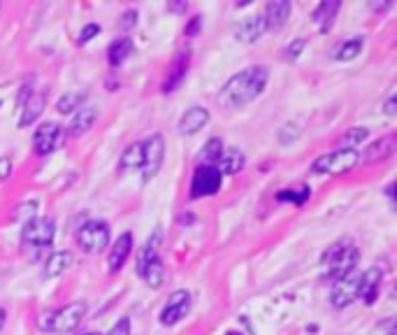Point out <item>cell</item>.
Wrapping results in <instances>:
<instances>
[{
    "instance_id": "37",
    "label": "cell",
    "mask_w": 397,
    "mask_h": 335,
    "mask_svg": "<svg viewBox=\"0 0 397 335\" xmlns=\"http://www.w3.org/2000/svg\"><path fill=\"white\" fill-rule=\"evenodd\" d=\"M100 33V26L98 23H89V26H84L82 33H79V45H86V42H91L93 38H96Z\"/></svg>"
},
{
    "instance_id": "18",
    "label": "cell",
    "mask_w": 397,
    "mask_h": 335,
    "mask_svg": "<svg viewBox=\"0 0 397 335\" xmlns=\"http://www.w3.org/2000/svg\"><path fill=\"white\" fill-rule=\"evenodd\" d=\"M395 149H397V136H384V138H379L376 142H371V145L365 149V154H362V163H381L386 161V158H391L395 154Z\"/></svg>"
},
{
    "instance_id": "40",
    "label": "cell",
    "mask_w": 397,
    "mask_h": 335,
    "mask_svg": "<svg viewBox=\"0 0 397 335\" xmlns=\"http://www.w3.org/2000/svg\"><path fill=\"white\" fill-rule=\"evenodd\" d=\"M10 172H12V161L10 158H0V182L10 177Z\"/></svg>"
},
{
    "instance_id": "41",
    "label": "cell",
    "mask_w": 397,
    "mask_h": 335,
    "mask_svg": "<svg viewBox=\"0 0 397 335\" xmlns=\"http://www.w3.org/2000/svg\"><path fill=\"white\" fill-rule=\"evenodd\" d=\"M167 10H170L172 14H184L186 10H189V3H167Z\"/></svg>"
},
{
    "instance_id": "13",
    "label": "cell",
    "mask_w": 397,
    "mask_h": 335,
    "mask_svg": "<svg viewBox=\"0 0 397 335\" xmlns=\"http://www.w3.org/2000/svg\"><path fill=\"white\" fill-rule=\"evenodd\" d=\"M189 65H191V52L189 49H181V52L174 56V61L170 63V68H167L160 91H163V94H172V91L179 89L184 77L189 75Z\"/></svg>"
},
{
    "instance_id": "17",
    "label": "cell",
    "mask_w": 397,
    "mask_h": 335,
    "mask_svg": "<svg viewBox=\"0 0 397 335\" xmlns=\"http://www.w3.org/2000/svg\"><path fill=\"white\" fill-rule=\"evenodd\" d=\"M267 33V21L263 14H253L249 19H242L237 26H235V38L244 45H251V42L260 40Z\"/></svg>"
},
{
    "instance_id": "22",
    "label": "cell",
    "mask_w": 397,
    "mask_h": 335,
    "mask_svg": "<svg viewBox=\"0 0 397 335\" xmlns=\"http://www.w3.org/2000/svg\"><path fill=\"white\" fill-rule=\"evenodd\" d=\"M96 119H98V107H93V105L79 107V110L74 112L70 126H67V136H70V138L84 136L86 131H91V126L96 123Z\"/></svg>"
},
{
    "instance_id": "44",
    "label": "cell",
    "mask_w": 397,
    "mask_h": 335,
    "mask_svg": "<svg viewBox=\"0 0 397 335\" xmlns=\"http://www.w3.org/2000/svg\"><path fill=\"white\" fill-rule=\"evenodd\" d=\"M388 196H391V200L395 198V184H388V191H386Z\"/></svg>"
},
{
    "instance_id": "21",
    "label": "cell",
    "mask_w": 397,
    "mask_h": 335,
    "mask_svg": "<svg viewBox=\"0 0 397 335\" xmlns=\"http://www.w3.org/2000/svg\"><path fill=\"white\" fill-rule=\"evenodd\" d=\"M291 10L293 5L289 3V0H272V3L265 5V21H267V31H279L286 26V21H289L291 16Z\"/></svg>"
},
{
    "instance_id": "4",
    "label": "cell",
    "mask_w": 397,
    "mask_h": 335,
    "mask_svg": "<svg viewBox=\"0 0 397 335\" xmlns=\"http://www.w3.org/2000/svg\"><path fill=\"white\" fill-rule=\"evenodd\" d=\"M135 270L149 289H160L165 282V263L158 254V238H151L145 247L138 251V261Z\"/></svg>"
},
{
    "instance_id": "25",
    "label": "cell",
    "mask_w": 397,
    "mask_h": 335,
    "mask_svg": "<svg viewBox=\"0 0 397 335\" xmlns=\"http://www.w3.org/2000/svg\"><path fill=\"white\" fill-rule=\"evenodd\" d=\"M133 49L135 45L130 38H116L107 49V63L112 65V68H119V65L125 63V58L133 54Z\"/></svg>"
},
{
    "instance_id": "6",
    "label": "cell",
    "mask_w": 397,
    "mask_h": 335,
    "mask_svg": "<svg viewBox=\"0 0 397 335\" xmlns=\"http://www.w3.org/2000/svg\"><path fill=\"white\" fill-rule=\"evenodd\" d=\"M165 161V140L160 133L156 136H149L145 142H142V182H151L160 172V168H163Z\"/></svg>"
},
{
    "instance_id": "20",
    "label": "cell",
    "mask_w": 397,
    "mask_h": 335,
    "mask_svg": "<svg viewBox=\"0 0 397 335\" xmlns=\"http://www.w3.org/2000/svg\"><path fill=\"white\" fill-rule=\"evenodd\" d=\"M74 263V256L72 251H54V254H49L45 258V268H42V275H45V280H54V278H61V275L67 270Z\"/></svg>"
},
{
    "instance_id": "32",
    "label": "cell",
    "mask_w": 397,
    "mask_h": 335,
    "mask_svg": "<svg viewBox=\"0 0 397 335\" xmlns=\"http://www.w3.org/2000/svg\"><path fill=\"white\" fill-rule=\"evenodd\" d=\"M35 212H38V203L35 200H30V203H23L16 207V212H14V219H19V221H30V219H35Z\"/></svg>"
},
{
    "instance_id": "1",
    "label": "cell",
    "mask_w": 397,
    "mask_h": 335,
    "mask_svg": "<svg viewBox=\"0 0 397 335\" xmlns=\"http://www.w3.org/2000/svg\"><path fill=\"white\" fill-rule=\"evenodd\" d=\"M269 82V72L263 65H251V68L237 72L235 77H230L223 89L218 91V103L225 110H237V107H244L253 103L260 94L265 91Z\"/></svg>"
},
{
    "instance_id": "11",
    "label": "cell",
    "mask_w": 397,
    "mask_h": 335,
    "mask_svg": "<svg viewBox=\"0 0 397 335\" xmlns=\"http://www.w3.org/2000/svg\"><path fill=\"white\" fill-rule=\"evenodd\" d=\"M54 233H56V226L52 219H30L26 221L21 231V242L23 247H33V249H45L52 245L54 240Z\"/></svg>"
},
{
    "instance_id": "27",
    "label": "cell",
    "mask_w": 397,
    "mask_h": 335,
    "mask_svg": "<svg viewBox=\"0 0 397 335\" xmlns=\"http://www.w3.org/2000/svg\"><path fill=\"white\" fill-rule=\"evenodd\" d=\"M142 168V142H135V145L125 147L123 154L119 158V175H128Z\"/></svg>"
},
{
    "instance_id": "31",
    "label": "cell",
    "mask_w": 397,
    "mask_h": 335,
    "mask_svg": "<svg viewBox=\"0 0 397 335\" xmlns=\"http://www.w3.org/2000/svg\"><path fill=\"white\" fill-rule=\"evenodd\" d=\"M367 136H369V131L365 128V126H356V128H349L344 133V136L340 138V142H337V145H340V149H356L360 142H365L367 140Z\"/></svg>"
},
{
    "instance_id": "3",
    "label": "cell",
    "mask_w": 397,
    "mask_h": 335,
    "mask_svg": "<svg viewBox=\"0 0 397 335\" xmlns=\"http://www.w3.org/2000/svg\"><path fill=\"white\" fill-rule=\"evenodd\" d=\"M89 312V305L84 300H74V303H67L65 307H58L54 312H47L40 317L38 326L47 333H72L77 326L84 322V317Z\"/></svg>"
},
{
    "instance_id": "24",
    "label": "cell",
    "mask_w": 397,
    "mask_h": 335,
    "mask_svg": "<svg viewBox=\"0 0 397 335\" xmlns=\"http://www.w3.org/2000/svg\"><path fill=\"white\" fill-rule=\"evenodd\" d=\"M244 165H247V156H244V152L237 147L223 149L221 158L216 161V168L221 175H237V172H242Z\"/></svg>"
},
{
    "instance_id": "19",
    "label": "cell",
    "mask_w": 397,
    "mask_h": 335,
    "mask_svg": "<svg viewBox=\"0 0 397 335\" xmlns=\"http://www.w3.org/2000/svg\"><path fill=\"white\" fill-rule=\"evenodd\" d=\"M130 251H133V236H130V233H123V236H119V240L112 245V249H109V256H107L109 273H112V275L119 273L121 268L125 265V261H128Z\"/></svg>"
},
{
    "instance_id": "7",
    "label": "cell",
    "mask_w": 397,
    "mask_h": 335,
    "mask_svg": "<svg viewBox=\"0 0 397 335\" xmlns=\"http://www.w3.org/2000/svg\"><path fill=\"white\" fill-rule=\"evenodd\" d=\"M19 128H26L35 119H40V114L45 112V105H47V94H42V91H35L33 87V77L28 79V84H23L21 89V96H19Z\"/></svg>"
},
{
    "instance_id": "14",
    "label": "cell",
    "mask_w": 397,
    "mask_h": 335,
    "mask_svg": "<svg viewBox=\"0 0 397 335\" xmlns=\"http://www.w3.org/2000/svg\"><path fill=\"white\" fill-rule=\"evenodd\" d=\"M358 280H360V275L351 273V275H346L344 280L332 284V289H330V303H332V307H337V309L349 307L353 300L358 298Z\"/></svg>"
},
{
    "instance_id": "9",
    "label": "cell",
    "mask_w": 397,
    "mask_h": 335,
    "mask_svg": "<svg viewBox=\"0 0 397 335\" xmlns=\"http://www.w3.org/2000/svg\"><path fill=\"white\" fill-rule=\"evenodd\" d=\"M112 240V231L105 221H86L77 231V245L86 254H100Z\"/></svg>"
},
{
    "instance_id": "43",
    "label": "cell",
    "mask_w": 397,
    "mask_h": 335,
    "mask_svg": "<svg viewBox=\"0 0 397 335\" xmlns=\"http://www.w3.org/2000/svg\"><path fill=\"white\" fill-rule=\"evenodd\" d=\"M5 319H7V312H5V307H0V329L5 326Z\"/></svg>"
},
{
    "instance_id": "12",
    "label": "cell",
    "mask_w": 397,
    "mask_h": 335,
    "mask_svg": "<svg viewBox=\"0 0 397 335\" xmlns=\"http://www.w3.org/2000/svg\"><path fill=\"white\" fill-rule=\"evenodd\" d=\"M191 307H193L191 291H186V289L174 291L172 296L167 298V303L163 305V309H160V324H163V326L179 324L184 317H189Z\"/></svg>"
},
{
    "instance_id": "5",
    "label": "cell",
    "mask_w": 397,
    "mask_h": 335,
    "mask_svg": "<svg viewBox=\"0 0 397 335\" xmlns=\"http://www.w3.org/2000/svg\"><path fill=\"white\" fill-rule=\"evenodd\" d=\"M360 163L358 149H335L330 154L318 156L311 163V170L316 175H346Z\"/></svg>"
},
{
    "instance_id": "2",
    "label": "cell",
    "mask_w": 397,
    "mask_h": 335,
    "mask_svg": "<svg viewBox=\"0 0 397 335\" xmlns=\"http://www.w3.org/2000/svg\"><path fill=\"white\" fill-rule=\"evenodd\" d=\"M360 261V249L353 245L349 238L337 240L332 247L325 249V254L320 256V263H323V275L328 282H340L346 275H351L356 270V265Z\"/></svg>"
},
{
    "instance_id": "38",
    "label": "cell",
    "mask_w": 397,
    "mask_h": 335,
    "mask_svg": "<svg viewBox=\"0 0 397 335\" xmlns=\"http://www.w3.org/2000/svg\"><path fill=\"white\" fill-rule=\"evenodd\" d=\"M107 335H130V319H128V317H121V319L112 326V331H109Z\"/></svg>"
},
{
    "instance_id": "16",
    "label": "cell",
    "mask_w": 397,
    "mask_h": 335,
    "mask_svg": "<svg viewBox=\"0 0 397 335\" xmlns=\"http://www.w3.org/2000/svg\"><path fill=\"white\" fill-rule=\"evenodd\" d=\"M381 280L384 273L379 268H367L365 273L360 275L358 280V298H362L365 305H374L379 298V291H381Z\"/></svg>"
},
{
    "instance_id": "15",
    "label": "cell",
    "mask_w": 397,
    "mask_h": 335,
    "mask_svg": "<svg viewBox=\"0 0 397 335\" xmlns=\"http://www.w3.org/2000/svg\"><path fill=\"white\" fill-rule=\"evenodd\" d=\"M209 116L212 114H209L207 107L193 105L181 114L179 123H177V131H179V136H196L198 131H202L209 123Z\"/></svg>"
},
{
    "instance_id": "34",
    "label": "cell",
    "mask_w": 397,
    "mask_h": 335,
    "mask_svg": "<svg viewBox=\"0 0 397 335\" xmlns=\"http://www.w3.org/2000/svg\"><path fill=\"white\" fill-rule=\"evenodd\" d=\"M138 19H140L138 10H125V12L121 14V19H119V31H123V33L133 31L135 26H138Z\"/></svg>"
},
{
    "instance_id": "33",
    "label": "cell",
    "mask_w": 397,
    "mask_h": 335,
    "mask_svg": "<svg viewBox=\"0 0 397 335\" xmlns=\"http://www.w3.org/2000/svg\"><path fill=\"white\" fill-rule=\"evenodd\" d=\"M298 138H300V128L295 123H286L279 128V142H281V145H291V142H295Z\"/></svg>"
},
{
    "instance_id": "30",
    "label": "cell",
    "mask_w": 397,
    "mask_h": 335,
    "mask_svg": "<svg viewBox=\"0 0 397 335\" xmlns=\"http://www.w3.org/2000/svg\"><path fill=\"white\" fill-rule=\"evenodd\" d=\"M221 154H223V142L218 138L207 140L205 147H202V152H200V165H216Z\"/></svg>"
},
{
    "instance_id": "28",
    "label": "cell",
    "mask_w": 397,
    "mask_h": 335,
    "mask_svg": "<svg viewBox=\"0 0 397 335\" xmlns=\"http://www.w3.org/2000/svg\"><path fill=\"white\" fill-rule=\"evenodd\" d=\"M86 103V94L84 91H70V94H63L56 103V112L58 114H70L77 112L79 107Z\"/></svg>"
},
{
    "instance_id": "10",
    "label": "cell",
    "mask_w": 397,
    "mask_h": 335,
    "mask_svg": "<svg viewBox=\"0 0 397 335\" xmlns=\"http://www.w3.org/2000/svg\"><path fill=\"white\" fill-rule=\"evenodd\" d=\"M63 142H65L63 126L56 121H45L42 126H38L35 133H33V152L38 156H49L52 152H56Z\"/></svg>"
},
{
    "instance_id": "36",
    "label": "cell",
    "mask_w": 397,
    "mask_h": 335,
    "mask_svg": "<svg viewBox=\"0 0 397 335\" xmlns=\"http://www.w3.org/2000/svg\"><path fill=\"white\" fill-rule=\"evenodd\" d=\"M200 28H202V16L196 14L189 23H186V28H184L186 38H198V35H200Z\"/></svg>"
},
{
    "instance_id": "23",
    "label": "cell",
    "mask_w": 397,
    "mask_h": 335,
    "mask_svg": "<svg viewBox=\"0 0 397 335\" xmlns=\"http://www.w3.org/2000/svg\"><path fill=\"white\" fill-rule=\"evenodd\" d=\"M340 10H342L340 0H323V3L316 5V10H314V14H311V19H314V23H316L320 31L328 33V31L332 28L335 16H337V12H340Z\"/></svg>"
},
{
    "instance_id": "39",
    "label": "cell",
    "mask_w": 397,
    "mask_h": 335,
    "mask_svg": "<svg viewBox=\"0 0 397 335\" xmlns=\"http://www.w3.org/2000/svg\"><path fill=\"white\" fill-rule=\"evenodd\" d=\"M384 112L388 114V116H393L395 112H397V96L395 94H391L386 98V103H384Z\"/></svg>"
},
{
    "instance_id": "26",
    "label": "cell",
    "mask_w": 397,
    "mask_h": 335,
    "mask_svg": "<svg viewBox=\"0 0 397 335\" xmlns=\"http://www.w3.org/2000/svg\"><path fill=\"white\" fill-rule=\"evenodd\" d=\"M362 47H365V38L362 35L349 38V40L340 42V45L332 49V58H337V61H353L356 56H360Z\"/></svg>"
},
{
    "instance_id": "29",
    "label": "cell",
    "mask_w": 397,
    "mask_h": 335,
    "mask_svg": "<svg viewBox=\"0 0 397 335\" xmlns=\"http://www.w3.org/2000/svg\"><path fill=\"white\" fill-rule=\"evenodd\" d=\"M311 196V191L309 187H298V189H284V191H276V200L279 203H293V205H307V200Z\"/></svg>"
},
{
    "instance_id": "35",
    "label": "cell",
    "mask_w": 397,
    "mask_h": 335,
    "mask_svg": "<svg viewBox=\"0 0 397 335\" xmlns=\"http://www.w3.org/2000/svg\"><path fill=\"white\" fill-rule=\"evenodd\" d=\"M305 47H307V40L305 38H298V40H293L289 47L284 49V56L289 58V61H295L302 52H305Z\"/></svg>"
},
{
    "instance_id": "45",
    "label": "cell",
    "mask_w": 397,
    "mask_h": 335,
    "mask_svg": "<svg viewBox=\"0 0 397 335\" xmlns=\"http://www.w3.org/2000/svg\"><path fill=\"white\" fill-rule=\"evenodd\" d=\"M228 335H242V333H237V331H233V333H228Z\"/></svg>"
},
{
    "instance_id": "8",
    "label": "cell",
    "mask_w": 397,
    "mask_h": 335,
    "mask_svg": "<svg viewBox=\"0 0 397 335\" xmlns=\"http://www.w3.org/2000/svg\"><path fill=\"white\" fill-rule=\"evenodd\" d=\"M221 182H223V175L218 172L216 165H198L191 180L189 198L198 200V198L216 196L221 191Z\"/></svg>"
},
{
    "instance_id": "46",
    "label": "cell",
    "mask_w": 397,
    "mask_h": 335,
    "mask_svg": "<svg viewBox=\"0 0 397 335\" xmlns=\"http://www.w3.org/2000/svg\"><path fill=\"white\" fill-rule=\"evenodd\" d=\"M86 335H103V333H96V331H93V333H86Z\"/></svg>"
},
{
    "instance_id": "42",
    "label": "cell",
    "mask_w": 397,
    "mask_h": 335,
    "mask_svg": "<svg viewBox=\"0 0 397 335\" xmlns=\"http://www.w3.org/2000/svg\"><path fill=\"white\" fill-rule=\"evenodd\" d=\"M369 7H371L374 12H386V10H391L393 3H371Z\"/></svg>"
}]
</instances>
